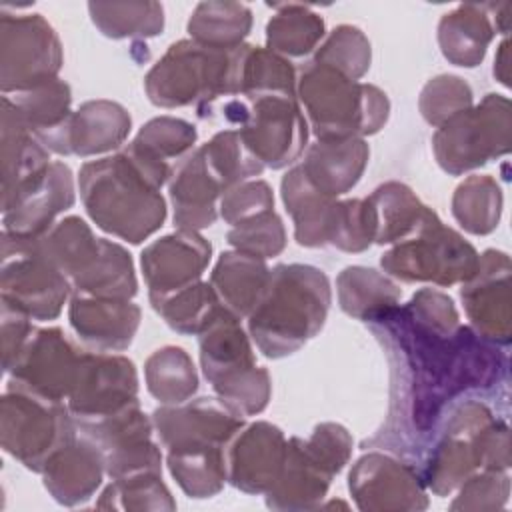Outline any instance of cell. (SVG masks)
<instances>
[{"label": "cell", "mask_w": 512, "mask_h": 512, "mask_svg": "<svg viewBox=\"0 0 512 512\" xmlns=\"http://www.w3.org/2000/svg\"><path fill=\"white\" fill-rule=\"evenodd\" d=\"M390 366L384 426L362 448L390 450L418 464L444 412L470 392L506 380L508 360L470 326L430 316L412 300L368 324Z\"/></svg>", "instance_id": "obj_1"}, {"label": "cell", "mask_w": 512, "mask_h": 512, "mask_svg": "<svg viewBox=\"0 0 512 512\" xmlns=\"http://www.w3.org/2000/svg\"><path fill=\"white\" fill-rule=\"evenodd\" d=\"M170 174V166L124 144L114 154L84 162L78 172V190L86 214L100 230L140 244L166 220V200L160 190Z\"/></svg>", "instance_id": "obj_2"}, {"label": "cell", "mask_w": 512, "mask_h": 512, "mask_svg": "<svg viewBox=\"0 0 512 512\" xmlns=\"http://www.w3.org/2000/svg\"><path fill=\"white\" fill-rule=\"evenodd\" d=\"M508 424L478 398L454 402L440 418L416 470L426 490L448 496L478 470H508Z\"/></svg>", "instance_id": "obj_3"}, {"label": "cell", "mask_w": 512, "mask_h": 512, "mask_svg": "<svg viewBox=\"0 0 512 512\" xmlns=\"http://www.w3.org/2000/svg\"><path fill=\"white\" fill-rule=\"evenodd\" d=\"M330 302V280L320 268L278 264L246 316L248 336L266 358L290 356L322 330Z\"/></svg>", "instance_id": "obj_4"}, {"label": "cell", "mask_w": 512, "mask_h": 512, "mask_svg": "<svg viewBox=\"0 0 512 512\" xmlns=\"http://www.w3.org/2000/svg\"><path fill=\"white\" fill-rule=\"evenodd\" d=\"M296 98L316 140L372 136L390 114L388 96L378 86L312 60L296 76Z\"/></svg>", "instance_id": "obj_5"}, {"label": "cell", "mask_w": 512, "mask_h": 512, "mask_svg": "<svg viewBox=\"0 0 512 512\" xmlns=\"http://www.w3.org/2000/svg\"><path fill=\"white\" fill-rule=\"evenodd\" d=\"M148 100L158 108L196 106V114L236 96V48L222 50L196 40L170 44L144 76Z\"/></svg>", "instance_id": "obj_6"}, {"label": "cell", "mask_w": 512, "mask_h": 512, "mask_svg": "<svg viewBox=\"0 0 512 512\" xmlns=\"http://www.w3.org/2000/svg\"><path fill=\"white\" fill-rule=\"evenodd\" d=\"M222 116L238 130L246 148L264 168L280 170L304 154L308 146V122L296 94H250L218 100L198 116L208 120Z\"/></svg>", "instance_id": "obj_7"}, {"label": "cell", "mask_w": 512, "mask_h": 512, "mask_svg": "<svg viewBox=\"0 0 512 512\" xmlns=\"http://www.w3.org/2000/svg\"><path fill=\"white\" fill-rule=\"evenodd\" d=\"M354 440L336 422L316 424L308 438L288 440L286 460L274 486L264 494L272 510H316L328 494L332 478L348 464Z\"/></svg>", "instance_id": "obj_8"}, {"label": "cell", "mask_w": 512, "mask_h": 512, "mask_svg": "<svg viewBox=\"0 0 512 512\" xmlns=\"http://www.w3.org/2000/svg\"><path fill=\"white\" fill-rule=\"evenodd\" d=\"M512 108L502 94H486L440 124L432 136L438 166L450 176H460L510 152Z\"/></svg>", "instance_id": "obj_9"}, {"label": "cell", "mask_w": 512, "mask_h": 512, "mask_svg": "<svg viewBox=\"0 0 512 512\" xmlns=\"http://www.w3.org/2000/svg\"><path fill=\"white\" fill-rule=\"evenodd\" d=\"M478 250L438 216L412 236L392 244L382 256V270L402 282L454 286L470 280L478 268Z\"/></svg>", "instance_id": "obj_10"}, {"label": "cell", "mask_w": 512, "mask_h": 512, "mask_svg": "<svg viewBox=\"0 0 512 512\" xmlns=\"http://www.w3.org/2000/svg\"><path fill=\"white\" fill-rule=\"evenodd\" d=\"M76 436V420L64 402L6 386L0 400V444L24 468L40 474L48 458Z\"/></svg>", "instance_id": "obj_11"}, {"label": "cell", "mask_w": 512, "mask_h": 512, "mask_svg": "<svg viewBox=\"0 0 512 512\" xmlns=\"http://www.w3.org/2000/svg\"><path fill=\"white\" fill-rule=\"evenodd\" d=\"M70 296L68 278L42 252L38 240L2 234L0 302L32 320H54Z\"/></svg>", "instance_id": "obj_12"}, {"label": "cell", "mask_w": 512, "mask_h": 512, "mask_svg": "<svg viewBox=\"0 0 512 512\" xmlns=\"http://www.w3.org/2000/svg\"><path fill=\"white\" fill-rule=\"evenodd\" d=\"M64 54L56 30L42 14H0L2 96L32 90L58 78Z\"/></svg>", "instance_id": "obj_13"}, {"label": "cell", "mask_w": 512, "mask_h": 512, "mask_svg": "<svg viewBox=\"0 0 512 512\" xmlns=\"http://www.w3.org/2000/svg\"><path fill=\"white\" fill-rule=\"evenodd\" d=\"M138 400V372L130 358L118 352L82 350L76 382L66 406L76 424L114 416Z\"/></svg>", "instance_id": "obj_14"}, {"label": "cell", "mask_w": 512, "mask_h": 512, "mask_svg": "<svg viewBox=\"0 0 512 512\" xmlns=\"http://www.w3.org/2000/svg\"><path fill=\"white\" fill-rule=\"evenodd\" d=\"M82 350L58 326L36 328L8 370V386L50 402H64L76 382Z\"/></svg>", "instance_id": "obj_15"}, {"label": "cell", "mask_w": 512, "mask_h": 512, "mask_svg": "<svg viewBox=\"0 0 512 512\" xmlns=\"http://www.w3.org/2000/svg\"><path fill=\"white\" fill-rule=\"evenodd\" d=\"M78 432L92 440L104 458L110 480L140 472L162 474V452L152 440V416L144 414L140 402L126 410L90 424H76Z\"/></svg>", "instance_id": "obj_16"}, {"label": "cell", "mask_w": 512, "mask_h": 512, "mask_svg": "<svg viewBox=\"0 0 512 512\" xmlns=\"http://www.w3.org/2000/svg\"><path fill=\"white\" fill-rule=\"evenodd\" d=\"M348 490L356 508L364 512L426 510L430 504L416 466L380 450H372L354 462L348 474Z\"/></svg>", "instance_id": "obj_17"}, {"label": "cell", "mask_w": 512, "mask_h": 512, "mask_svg": "<svg viewBox=\"0 0 512 512\" xmlns=\"http://www.w3.org/2000/svg\"><path fill=\"white\" fill-rule=\"evenodd\" d=\"M510 272L508 254L490 248L480 254L474 276L460 288L470 328L494 346H508L512 338Z\"/></svg>", "instance_id": "obj_18"}, {"label": "cell", "mask_w": 512, "mask_h": 512, "mask_svg": "<svg viewBox=\"0 0 512 512\" xmlns=\"http://www.w3.org/2000/svg\"><path fill=\"white\" fill-rule=\"evenodd\" d=\"M152 424L166 452L226 448L244 426L216 396L190 398L182 404L160 406L152 412Z\"/></svg>", "instance_id": "obj_19"}, {"label": "cell", "mask_w": 512, "mask_h": 512, "mask_svg": "<svg viewBox=\"0 0 512 512\" xmlns=\"http://www.w3.org/2000/svg\"><path fill=\"white\" fill-rule=\"evenodd\" d=\"M210 256V242L192 230H176L148 244L140 254V268L150 304L200 282Z\"/></svg>", "instance_id": "obj_20"}, {"label": "cell", "mask_w": 512, "mask_h": 512, "mask_svg": "<svg viewBox=\"0 0 512 512\" xmlns=\"http://www.w3.org/2000/svg\"><path fill=\"white\" fill-rule=\"evenodd\" d=\"M132 128L128 110L112 100H88L66 122L42 138V144L58 156H100L124 146Z\"/></svg>", "instance_id": "obj_21"}, {"label": "cell", "mask_w": 512, "mask_h": 512, "mask_svg": "<svg viewBox=\"0 0 512 512\" xmlns=\"http://www.w3.org/2000/svg\"><path fill=\"white\" fill-rule=\"evenodd\" d=\"M284 432L264 420L242 426L226 446V482L246 494H266L286 460Z\"/></svg>", "instance_id": "obj_22"}, {"label": "cell", "mask_w": 512, "mask_h": 512, "mask_svg": "<svg viewBox=\"0 0 512 512\" xmlns=\"http://www.w3.org/2000/svg\"><path fill=\"white\" fill-rule=\"evenodd\" d=\"M228 190L226 180L214 166L204 146L194 148L174 168L168 180V196L174 208L172 220L178 230L200 232L218 218V202Z\"/></svg>", "instance_id": "obj_23"}, {"label": "cell", "mask_w": 512, "mask_h": 512, "mask_svg": "<svg viewBox=\"0 0 512 512\" xmlns=\"http://www.w3.org/2000/svg\"><path fill=\"white\" fill-rule=\"evenodd\" d=\"M74 176L68 164L54 160L44 176L24 192L10 208L2 210V234L38 240L74 206Z\"/></svg>", "instance_id": "obj_24"}, {"label": "cell", "mask_w": 512, "mask_h": 512, "mask_svg": "<svg viewBox=\"0 0 512 512\" xmlns=\"http://www.w3.org/2000/svg\"><path fill=\"white\" fill-rule=\"evenodd\" d=\"M140 306L132 300L72 294L68 322L78 340L96 352L126 350L140 326Z\"/></svg>", "instance_id": "obj_25"}, {"label": "cell", "mask_w": 512, "mask_h": 512, "mask_svg": "<svg viewBox=\"0 0 512 512\" xmlns=\"http://www.w3.org/2000/svg\"><path fill=\"white\" fill-rule=\"evenodd\" d=\"M2 210L28 192L52 164L50 150L24 126L14 106L2 96Z\"/></svg>", "instance_id": "obj_26"}, {"label": "cell", "mask_w": 512, "mask_h": 512, "mask_svg": "<svg viewBox=\"0 0 512 512\" xmlns=\"http://www.w3.org/2000/svg\"><path fill=\"white\" fill-rule=\"evenodd\" d=\"M40 474L48 494L58 504L72 508L86 504L96 494L106 468L98 446L78 432L48 458Z\"/></svg>", "instance_id": "obj_27"}, {"label": "cell", "mask_w": 512, "mask_h": 512, "mask_svg": "<svg viewBox=\"0 0 512 512\" xmlns=\"http://www.w3.org/2000/svg\"><path fill=\"white\" fill-rule=\"evenodd\" d=\"M370 158L364 138L316 140L306 146L298 168L312 190L326 198L350 192L362 178Z\"/></svg>", "instance_id": "obj_28"}, {"label": "cell", "mask_w": 512, "mask_h": 512, "mask_svg": "<svg viewBox=\"0 0 512 512\" xmlns=\"http://www.w3.org/2000/svg\"><path fill=\"white\" fill-rule=\"evenodd\" d=\"M198 346L202 374L212 386L256 366L250 336L244 332L240 318L226 308L198 336Z\"/></svg>", "instance_id": "obj_29"}, {"label": "cell", "mask_w": 512, "mask_h": 512, "mask_svg": "<svg viewBox=\"0 0 512 512\" xmlns=\"http://www.w3.org/2000/svg\"><path fill=\"white\" fill-rule=\"evenodd\" d=\"M280 194L294 222V240L306 248L330 244L338 198H326L312 190L296 164L282 176Z\"/></svg>", "instance_id": "obj_30"}, {"label": "cell", "mask_w": 512, "mask_h": 512, "mask_svg": "<svg viewBox=\"0 0 512 512\" xmlns=\"http://www.w3.org/2000/svg\"><path fill=\"white\" fill-rule=\"evenodd\" d=\"M496 34L492 4H460L438 24V44L444 58L462 68L478 66Z\"/></svg>", "instance_id": "obj_31"}, {"label": "cell", "mask_w": 512, "mask_h": 512, "mask_svg": "<svg viewBox=\"0 0 512 512\" xmlns=\"http://www.w3.org/2000/svg\"><path fill=\"white\" fill-rule=\"evenodd\" d=\"M268 278L270 268L264 258L240 250H228L216 260L210 274V284L222 306L242 320L260 300Z\"/></svg>", "instance_id": "obj_32"}, {"label": "cell", "mask_w": 512, "mask_h": 512, "mask_svg": "<svg viewBox=\"0 0 512 512\" xmlns=\"http://www.w3.org/2000/svg\"><path fill=\"white\" fill-rule=\"evenodd\" d=\"M366 200L374 218V244L392 246L438 216L402 182L380 184Z\"/></svg>", "instance_id": "obj_33"}, {"label": "cell", "mask_w": 512, "mask_h": 512, "mask_svg": "<svg viewBox=\"0 0 512 512\" xmlns=\"http://www.w3.org/2000/svg\"><path fill=\"white\" fill-rule=\"evenodd\" d=\"M336 292L342 312L366 324L396 308L402 298L396 282L366 266L344 268L336 278Z\"/></svg>", "instance_id": "obj_34"}, {"label": "cell", "mask_w": 512, "mask_h": 512, "mask_svg": "<svg viewBox=\"0 0 512 512\" xmlns=\"http://www.w3.org/2000/svg\"><path fill=\"white\" fill-rule=\"evenodd\" d=\"M136 292L138 280L130 252L108 238H102L100 252L90 268L72 282V294L84 296L132 300Z\"/></svg>", "instance_id": "obj_35"}, {"label": "cell", "mask_w": 512, "mask_h": 512, "mask_svg": "<svg viewBox=\"0 0 512 512\" xmlns=\"http://www.w3.org/2000/svg\"><path fill=\"white\" fill-rule=\"evenodd\" d=\"M148 392L162 404L174 406L190 400L198 390V374L190 354L180 346H162L144 362Z\"/></svg>", "instance_id": "obj_36"}, {"label": "cell", "mask_w": 512, "mask_h": 512, "mask_svg": "<svg viewBox=\"0 0 512 512\" xmlns=\"http://www.w3.org/2000/svg\"><path fill=\"white\" fill-rule=\"evenodd\" d=\"M192 40L232 50L244 44L252 28V10L240 2H200L188 20Z\"/></svg>", "instance_id": "obj_37"}, {"label": "cell", "mask_w": 512, "mask_h": 512, "mask_svg": "<svg viewBox=\"0 0 512 512\" xmlns=\"http://www.w3.org/2000/svg\"><path fill=\"white\" fill-rule=\"evenodd\" d=\"M502 204L500 184L490 174H472L452 194V216L466 232L486 236L498 228Z\"/></svg>", "instance_id": "obj_38"}, {"label": "cell", "mask_w": 512, "mask_h": 512, "mask_svg": "<svg viewBox=\"0 0 512 512\" xmlns=\"http://www.w3.org/2000/svg\"><path fill=\"white\" fill-rule=\"evenodd\" d=\"M324 38V20L304 4H280L266 24V48L284 56L300 58L316 50Z\"/></svg>", "instance_id": "obj_39"}, {"label": "cell", "mask_w": 512, "mask_h": 512, "mask_svg": "<svg viewBox=\"0 0 512 512\" xmlns=\"http://www.w3.org/2000/svg\"><path fill=\"white\" fill-rule=\"evenodd\" d=\"M24 126L42 142L72 114V90L62 78H54L32 90L6 96Z\"/></svg>", "instance_id": "obj_40"}, {"label": "cell", "mask_w": 512, "mask_h": 512, "mask_svg": "<svg viewBox=\"0 0 512 512\" xmlns=\"http://www.w3.org/2000/svg\"><path fill=\"white\" fill-rule=\"evenodd\" d=\"M166 464L188 498H212L226 484V448L174 450L166 454Z\"/></svg>", "instance_id": "obj_41"}, {"label": "cell", "mask_w": 512, "mask_h": 512, "mask_svg": "<svg viewBox=\"0 0 512 512\" xmlns=\"http://www.w3.org/2000/svg\"><path fill=\"white\" fill-rule=\"evenodd\" d=\"M152 308L174 332L188 336H200L224 310L212 284L202 280L158 300Z\"/></svg>", "instance_id": "obj_42"}, {"label": "cell", "mask_w": 512, "mask_h": 512, "mask_svg": "<svg viewBox=\"0 0 512 512\" xmlns=\"http://www.w3.org/2000/svg\"><path fill=\"white\" fill-rule=\"evenodd\" d=\"M94 26L108 38H152L164 28V10L158 2H90Z\"/></svg>", "instance_id": "obj_43"}, {"label": "cell", "mask_w": 512, "mask_h": 512, "mask_svg": "<svg viewBox=\"0 0 512 512\" xmlns=\"http://www.w3.org/2000/svg\"><path fill=\"white\" fill-rule=\"evenodd\" d=\"M196 138V126L188 120L176 116H156L148 120L128 144L142 156L174 168L186 154L192 152Z\"/></svg>", "instance_id": "obj_44"}, {"label": "cell", "mask_w": 512, "mask_h": 512, "mask_svg": "<svg viewBox=\"0 0 512 512\" xmlns=\"http://www.w3.org/2000/svg\"><path fill=\"white\" fill-rule=\"evenodd\" d=\"M100 510H176V502L160 472H140L114 478L100 494Z\"/></svg>", "instance_id": "obj_45"}, {"label": "cell", "mask_w": 512, "mask_h": 512, "mask_svg": "<svg viewBox=\"0 0 512 512\" xmlns=\"http://www.w3.org/2000/svg\"><path fill=\"white\" fill-rule=\"evenodd\" d=\"M370 58L372 50L364 32L356 26L340 24L326 36L320 48H316L312 62L330 66L352 80H360L370 68Z\"/></svg>", "instance_id": "obj_46"}, {"label": "cell", "mask_w": 512, "mask_h": 512, "mask_svg": "<svg viewBox=\"0 0 512 512\" xmlns=\"http://www.w3.org/2000/svg\"><path fill=\"white\" fill-rule=\"evenodd\" d=\"M226 240L234 250L266 260L278 256L286 248V228L282 218L274 210H268L230 226Z\"/></svg>", "instance_id": "obj_47"}, {"label": "cell", "mask_w": 512, "mask_h": 512, "mask_svg": "<svg viewBox=\"0 0 512 512\" xmlns=\"http://www.w3.org/2000/svg\"><path fill=\"white\" fill-rule=\"evenodd\" d=\"M472 106V88L460 78L452 74H440L430 78L418 100V108L422 118L438 128L448 118Z\"/></svg>", "instance_id": "obj_48"}, {"label": "cell", "mask_w": 512, "mask_h": 512, "mask_svg": "<svg viewBox=\"0 0 512 512\" xmlns=\"http://www.w3.org/2000/svg\"><path fill=\"white\" fill-rule=\"evenodd\" d=\"M450 510H496L504 508L510 496L508 470H478L458 488Z\"/></svg>", "instance_id": "obj_49"}, {"label": "cell", "mask_w": 512, "mask_h": 512, "mask_svg": "<svg viewBox=\"0 0 512 512\" xmlns=\"http://www.w3.org/2000/svg\"><path fill=\"white\" fill-rule=\"evenodd\" d=\"M268 210H274V194L270 184L264 180L240 182L228 188L218 202V214L230 226Z\"/></svg>", "instance_id": "obj_50"}, {"label": "cell", "mask_w": 512, "mask_h": 512, "mask_svg": "<svg viewBox=\"0 0 512 512\" xmlns=\"http://www.w3.org/2000/svg\"><path fill=\"white\" fill-rule=\"evenodd\" d=\"M36 328L32 326V318L24 312L8 306L2 302V368L4 374L12 368L18 354L22 352L24 344L32 336Z\"/></svg>", "instance_id": "obj_51"}, {"label": "cell", "mask_w": 512, "mask_h": 512, "mask_svg": "<svg viewBox=\"0 0 512 512\" xmlns=\"http://www.w3.org/2000/svg\"><path fill=\"white\" fill-rule=\"evenodd\" d=\"M508 46H510V42H508V38H504V40L500 42L498 52H496V58H494V76H496L504 86L510 84V82H508V78H510V74H508Z\"/></svg>", "instance_id": "obj_52"}]
</instances>
